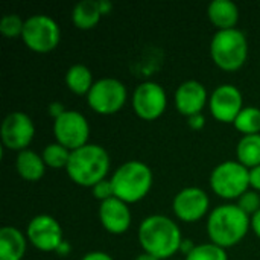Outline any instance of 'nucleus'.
<instances>
[{
	"instance_id": "nucleus-1",
	"label": "nucleus",
	"mask_w": 260,
	"mask_h": 260,
	"mask_svg": "<svg viewBox=\"0 0 260 260\" xmlns=\"http://www.w3.org/2000/svg\"><path fill=\"white\" fill-rule=\"evenodd\" d=\"M139 241L145 253L160 260L174 256L183 242L178 225L163 215H152L142 221Z\"/></svg>"
},
{
	"instance_id": "nucleus-2",
	"label": "nucleus",
	"mask_w": 260,
	"mask_h": 260,
	"mask_svg": "<svg viewBox=\"0 0 260 260\" xmlns=\"http://www.w3.org/2000/svg\"><path fill=\"white\" fill-rule=\"evenodd\" d=\"M251 225V218L233 204H224L212 210L207 219V233L212 244L229 248L239 244Z\"/></svg>"
},
{
	"instance_id": "nucleus-3",
	"label": "nucleus",
	"mask_w": 260,
	"mask_h": 260,
	"mask_svg": "<svg viewBox=\"0 0 260 260\" xmlns=\"http://www.w3.org/2000/svg\"><path fill=\"white\" fill-rule=\"evenodd\" d=\"M66 169L73 183L84 187H93L105 180L110 171V155L105 148L87 143L85 146L72 151Z\"/></svg>"
},
{
	"instance_id": "nucleus-4",
	"label": "nucleus",
	"mask_w": 260,
	"mask_h": 260,
	"mask_svg": "<svg viewBox=\"0 0 260 260\" xmlns=\"http://www.w3.org/2000/svg\"><path fill=\"white\" fill-rule=\"evenodd\" d=\"M114 197L123 203H137L143 200L152 186V172L142 161H126L116 169L111 177Z\"/></svg>"
},
{
	"instance_id": "nucleus-5",
	"label": "nucleus",
	"mask_w": 260,
	"mask_h": 260,
	"mask_svg": "<svg viewBox=\"0 0 260 260\" xmlns=\"http://www.w3.org/2000/svg\"><path fill=\"white\" fill-rule=\"evenodd\" d=\"M210 55L215 64L225 72L241 69L248 56V43L244 32L236 27L218 30L210 43Z\"/></svg>"
},
{
	"instance_id": "nucleus-6",
	"label": "nucleus",
	"mask_w": 260,
	"mask_h": 260,
	"mask_svg": "<svg viewBox=\"0 0 260 260\" xmlns=\"http://www.w3.org/2000/svg\"><path fill=\"white\" fill-rule=\"evenodd\" d=\"M210 186L221 198L239 200L250 187V169L239 161H224L212 171Z\"/></svg>"
},
{
	"instance_id": "nucleus-7",
	"label": "nucleus",
	"mask_w": 260,
	"mask_h": 260,
	"mask_svg": "<svg viewBox=\"0 0 260 260\" xmlns=\"http://www.w3.org/2000/svg\"><path fill=\"white\" fill-rule=\"evenodd\" d=\"M21 38L32 52L49 53L58 46L61 30L53 18L44 14H37L24 21Z\"/></svg>"
},
{
	"instance_id": "nucleus-8",
	"label": "nucleus",
	"mask_w": 260,
	"mask_h": 260,
	"mask_svg": "<svg viewBox=\"0 0 260 260\" xmlns=\"http://www.w3.org/2000/svg\"><path fill=\"white\" fill-rule=\"evenodd\" d=\"M87 102L98 114H114L122 110L126 102L125 85L114 78H104L93 84L87 94Z\"/></svg>"
},
{
	"instance_id": "nucleus-9",
	"label": "nucleus",
	"mask_w": 260,
	"mask_h": 260,
	"mask_svg": "<svg viewBox=\"0 0 260 260\" xmlns=\"http://www.w3.org/2000/svg\"><path fill=\"white\" fill-rule=\"evenodd\" d=\"M53 134L56 137V143L66 146L70 151H75L87 145L90 126L81 113L66 110L58 119H55Z\"/></svg>"
},
{
	"instance_id": "nucleus-10",
	"label": "nucleus",
	"mask_w": 260,
	"mask_h": 260,
	"mask_svg": "<svg viewBox=\"0 0 260 260\" xmlns=\"http://www.w3.org/2000/svg\"><path fill=\"white\" fill-rule=\"evenodd\" d=\"M168 105L166 91L157 82H142L133 96V107L136 114L143 120H155L158 119Z\"/></svg>"
},
{
	"instance_id": "nucleus-11",
	"label": "nucleus",
	"mask_w": 260,
	"mask_h": 260,
	"mask_svg": "<svg viewBox=\"0 0 260 260\" xmlns=\"http://www.w3.org/2000/svg\"><path fill=\"white\" fill-rule=\"evenodd\" d=\"M35 126L30 117L21 111L9 113L2 122L0 136L3 145L11 151H24L32 142Z\"/></svg>"
},
{
	"instance_id": "nucleus-12",
	"label": "nucleus",
	"mask_w": 260,
	"mask_h": 260,
	"mask_svg": "<svg viewBox=\"0 0 260 260\" xmlns=\"http://www.w3.org/2000/svg\"><path fill=\"white\" fill-rule=\"evenodd\" d=\"M29 242L41 251H56L62 244V229L59 222L49 215L35 216L27 225Z\"/></svg>"
},
{
	"instance_id": "nucleus-13",
	"label": "nucleus",
	"mask_w": 260,
	"mask_h": 260,
	"mask_svg": "<svg viewBox=\"0 0 260 260\" xmlns=\"http://www.w3.org/2000/svg\"><path fill=\"white\" fill-rule=\"evenodd\" d=\"M210 111L213 117L222 123H235L242 107V93L238 87L232 84L219 85L210 96L209 101Z\"/></svg>"
},
{
	"instance_id": "nucleus-14",
	"label": "nucleus",
	"mask_w": 260,
	"mask_h": 260,
	"mask_svg": "<svg viewBox=\"0 0 260 260\" xmlns=\"http://www.w3.org/2000/svg\"><path fill=\"white\" fill-rule=\"evenodd\" d=\"M209 197L200 187H186L174 198V213L183 222H197L209 210Z\"/></svg>"
},
{
	"instance_id": "nucleus-15",
	"label": "nucleus",
	"mask_w": 260,
	"mask_h": 260,
	"mask_svg": "<svg viewBox=\"0 0 260 260\" xmlns=\"http://www.w3.org/2000/svg\"><path fill=\"white\" fill-rule=\"evenodd\" d=\"M207 102V90L198 81H186L175 91V107L180 114L192 117L201 114Z\"/></svg>"
},
{
	"instance_id": "nucleus-16",
	"label": "nucleus",
	"mask_w": 260,
	"mask_h": 260,
	"mask_svg": "<svg viewBox=\"0 0 260 260\" xmlns=\"http://www.w3.org/2000/svg\"><path fill=\"white\" fill-rule=\"evenodd\" d=\"M99 218L104 229L111 235H122L131 225V212L126 203L116 197L101 203Z\"/></svg>"
},
{
	"instance_id": "nucleus-17",
	"label": "nucleus",
	"mask_w": 260,
	"mask_h": 260,
	"mask_svg": "<svg viewBox=\"0 0 260 260\" xmlns=\"http://www.w3.org/2000/svg\"><path fill=\"white\" fill-rule=\"evenodd\" d=\"M24 253V235L15 227H3L0 230V260H21Z\"/></svg>"
},
{
	"instance_id": "nucleus-18",
	"label": "nucleus",
	"mask_w": 260,
	"mask_h": 260,
	"mask_svg": "<svg viewBox=\"0 0 260 260\" xmlns=\"http://www.w3.org/2000/svg\"><path fill=\"white\" fill-rule=\"evenodd\" d=\"M207 15L219 30H227L235 29L239 20V9L230 0H213L209 5Z\"/></svg>"
},
{
	"instance_id": "nucleus-19",
	"label": "nucleus",
	"mask_w": 260,
	"mask_h": 260,
	"mask_svg": "<svg viewBox=\"0 0 260 260\" xmlns=\"http://www.w3.org/2000/svg\"><path fill=\"white\" fill-rule=\"evenodd\" d=\"M17 172L26 181H38L44 175L46 163L37 152L24 149L17 155Z\"/></svg>"
},
{
	"instance_id": "nucleus-20",
	"label": "nucleus",
	"mask_w": 260,
	"mask_h": 260,
	"mask_svg": "<svg viewBox=\"0 0 260 260\" xmlns=\"http://www.w3.org/2000/svg\"><path fill=\"white\" fill-rule=\"evenodd\" d=\"M102 17L99 2L96 0H82L72 11V20L79 29H91L94 27Z\"/></svg>"
},
{
	"instance_id": "nucleus-21",
	"label": "nucleus",
	"mask_w": 260,
	"mask_h": 260,
	"mask_svg": "<svg viewBox=\"0 0 260 260\" xmlns=\"http://www.w3.org/2000/svg\"><path fill=\"white\" fill-rule=\"evenodd\" d=\"M236 155L245 168L253 169L260 166V134L244 136L238 143Z\"/></svg>"
},
{
	"instance_id": "nucleus-22",
	"label": "nucleus",
	"mask_w": 260,
	"mask_h": 260,
	"mask_svg": "<svg viewBox=\"0 0 260 260\" xmlns=\"http://www.w3.org/2000/svg\"><path fill=\"white\" fill-rule=\"evenodd\" d=\"M66 84L75 94H88L94 82L88 67L84 64H75L66 73Z\"/></svg>"
},
{
	"instance_id": "nucleus-23",
	"label": "nucleus",
	"mask_w": 260,
	"mask_h": 260,
	"mask_svg": "<svg viewBox=\"0 0 260 260\" xmlns=\"http://www.w3.org/2000/svg\"><path fill=\"white\" fill-rule=\"evenodd\" d=\"M235 128L245 136L260 133V110L256 107H245L235 120Z\"/></svg>"
},
{
	"instance_id": "nucleus-24",
	"label": "nucleus",
	"mask_w": 260,
	"mask_h": 260,
	"mask_svg": "<svg viewBox=\"0 0 260 260\" xmlns=\"http://www.w3.org/2000/svg\"><path fill=\"white\" fill-rule=\"evenodd\" d=\"M70 154H72V151L67 149L66 146H62L59 143H50L43 151V160H44L46 166L53 168V169L67 168Z\"/></svg>"
},
{
	"instance_id": "nucleus-25",
	"label": "nucleus",
	"mask_w": 260,
	"mask_h": 260,
	"mask_svg": "<svg viewBox=\"0 0 260 260\" xmlns=\"http://www.w3.org/2000/svg\"><path fill=\"white\" fill-rule=\"evenodd\" d=\"M186 260H229V257L225 248L215 244H201L186 256Z\"/></svg>"
},
{
	"instance_id": "nucleus-26",
	"label": "nucleus",
	"mask_w": 260,
	"mask_h": 260,
	"mask_svg": "<svg viewBox=\"0 0 260 260\" xmlns=\"http://www.w3.org/2000/svg\"><path fill=\"white\" fill-rule=\"evenodd\" d=\"M24 21L17 14H8L0 20V32L6 38H17L23 35Z\"/></svg>"
},
{
	"instance_id": "nucleus-27",
	"label": "nucleus",
	"mask_w": 260,
	"mask_h": 260,
	"mask_svg": "<svg viewBox=\"0 0 260 260\" xmlns=\"http://www.w3.org/2000/svg\"><path fill=\"white\" fill-rule=\"evenodd\" d=\"M238 206L250 216V215H254L256 212L260 210V197L257 195V192H250L247 190L241 198H239V203Z\"/></svg>"
},
{
	"instance_id": "nucleus-28",
	"label": "nucleus",
	"mask_w": 260,
	"mask_h": 260,
	"mask_svg": "<svg viewBox=\"0 0 260 260\" xmlns=\"http://www.w3.org/2000/svg\"><path fill=\"white\" fill-rule=\"evenodd\" d=\"M91 189H93V197L96 200H101L102 203L114 197V190H113L111 180H102L96 186H93Z\"/></svg>"
},
{
	"instance_id": "nucleus-29",
	"label": "nucleus",
	"mask_w": 260,
	"mask_h": 260,
	"mask_svg": "<svg viewBox=\"0 0 260 260\" xmlns=\"http://www.w3.org/2000/svg\"><path fill=\"white\" fill-rule=\"evenodd\" d=\"M250 186L260 192V166L250 169Z\"/></svg>"
},
{
	"instance_id": "nucleus-30",
	"label": "nucleus",
	"mask_w": 260,
	"mask_h": 260,
	"mask_svg": "<svg viewBox=\"0 0 260 260\" xmlns=\"http://www.w3.org/2000/svg\"><path fill=\"white\" fill-rule=\"evenodd\" d=\"M47 110H49V114H50V116H53L55 119H58V117L66 111L61 102H52V104L49 105V108H47Z\"/></svg>"
},
{
	"instance_id": "nucleus-31",
	"label": "nucleus",
	"mask_w": 260,
	"mask_h": 260,
	"mask_svg": "<svg viewBox=\"0 0 260 260\" xmlns=\"http://www.w3.org/2000/svg\"><path fill=\"white\" fill-rule=\"evenodd\" d=\"M81 260H113V257L104 251H93V253L85 254Z\"/></svg>"
},
{
	"instance_id": "nucleus-32",
	"label": "nucleus",
	"mask_w": 260,
	"mask_h": 260,
	"mask_svg": "<svg viewBox=\"0 0 260 260\" xmlns=\"http://www.w3.org/2000/svg\"><path fill=\"white\" fill-rule=\"evenodd\" d=\"M204 123H206V120H204V116L203 114H197V116L189 117V125L193 129H201L204 126Z\"/></svg>"
},
{
	"instance_id": "nucleus-33",
	"label": "nucleus",
	"mask_w": 260,
	"mask_h": 260,
	"mask_svg": "<svg viewBox=\"0 0 260 260\" xmlns=\"http://www.w3.org/2000/svg\"><path fill=\"white\" fill-rule=\"evenodd\" d=\"M251 227H253L254 233L257 235V238H260V210L251 216Z\"/></svg>"
},
{
	"instance_id": "nucleus-34",
	"label": "nucleus",
	"mask_w": 260,
	"mask_h": 260,
	"mask_svg": "<svg viewBox=\"0 0 260 260\" xmlns=\"http://www.w3.org/2000/svg\"><path fill=\"white\" fill-rule=\"evenodd\" d=\"M99 8H101L102 15H107V14H110V12H111V9H113V3H111V2H108V0H99Z\"/></svg>"
},
{
	"instance_id": "nucleus-35",
	"label": "nucleus",
	"mask_w": 260,
	"mask_h": 260,
	"mask_svg": "<svg viewBox=\"0 0 260 260\" xmlns=\"http://www.w3.org/2000/svg\"><path fill=\"white\" fill-rule=\"evenodd\" d=\"M195 248V245L189 241V239H183V242H181V247H180V250L183 251V253H186V256L192 251Z\"/></svg>"
},
{
	"instance_id": "nucleus-36",
	"label": "nucleus",
	"mask_w": 260,
	"mask_h": 260,
	"mask_svg": "<svg viewBox=\"0 0 260 260\" xmlns=\"http://www.w3.org/2000/svg\"><path fill=\"white\" fill-rule=\"evenodd\" d=\"M69 251H70V245H69V242L62 241V244L58 247L56 253H58L59 256H67V254H69Z\"/></svg>"
},
{
	"instance_id": "nucleus-37",
	"label": "nucleus",
	"mask_w": 260,
	"mask_h": 260,
	"mask_svg": "<svg viewBox=\"0 0 260 260\" xmlns=\"http://www.w3.org/2000/svg\"><path fill=\"white\" fill-rule=\"evenodd\" d=\"M136 260H160V259H157V257H154V256H151V254H148V253H143V254L137 256V259Z\"/></svg>"
}]
</instances>
